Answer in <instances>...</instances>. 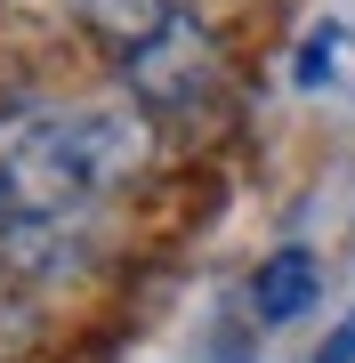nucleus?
<instances>
[{
    "mask_svg": "<svg viewBox=\"0 0 355 363\" xmlns=\"http://www.w3.org/2000/svg\"><path fill=\"white\" fill-rule=\"evenodd\" d=\"M315 291H323V274L307 250H275L259 274H250V307H259V323H299L307 307H315Z\"/></svg>",
    "mask_w": 355,
    "mask_h": 363,
    "instance_id": "4",
    "label": "nucleus"
},
{
    "mask_svg": "<svg viewBox=\"0 0 355 363\" xmlns=\"http://www.w3.org/2000/svg\"><path fill=\"white\" fill-rule=\"evenodd\" d=\"M178 16V0H81V25H89L97 40H113L121 57L130 49H145L162 25Z\"/></svg>",
    "mask_w": 355,
    "mask_h": 363,
    "instance_id": "5",
    "label": "nucleus"
},
{
    "mask_svg": "<svg viewBox=\"0 0 355 363\" xmlns=\"http://www.w3.org/2000/svg\"><path fill=\"white\" fill-rule=\"evenodd\" d=\"M307 363H355V307H347V323L331 331V339H323V347L307 355Z\"/></svg>",
    "mask_w": 355,
    "mask_h": 363,
    "instance_id": "8",
    "label": "nucleus"
},
{
    "mask_svg": "<svg viewBox=\"0 0 355 363\" xmlns=\"http://www.w3.org/2000/svg\"><path fill=\"white\" fill-rule=\"evenodd\" d=\"M9 218H16V202H9V194H0V234H9Z\"/></svg>",
    "mask_w": 355,
    "mask_h": 363,
    "instance_id": "9",
    "label": "nucleus"
},
{
    "mask_svg": "<svg viewBox=\"0 0 355 363\" xmlns=\"http://www.w3.org/2000/svg\"><path fill=\"white\" fill-rule=\"evenodd\" d=\"M0 194L16 202V218H65L81 194H97L73 145V113H40V105L0 113Z\"/></svg>",
    "mask_w": 355,
    "mask_h": 363,
    "instance_id": "1",
    "label": "nucleus"
},
{
    "mask_svg": "<svg viewBox=\"0 0 355 363\" xmlns=\"http://www.w3.org/2000/svg\"><path fill=\"white\" fill-rule=\"evenodd\" d=\"M355 65V33L347 25H315L299 40V89H339Z\"/></svg>",
    "mask_w": 355,
    "mask_h": 363,
    "instance_id": "7",
    "label": "nucleus"
},
{
    "mask_svg": "<svg viewBox=\"0 0 355 363\" xmlns=\"http://www.w3.org/2000/svg\"><path fill=\"white\" fill-rule=\"evenodd\" d=\"M73 145H81L89 186H121L145 162L154 138H145V113H137V105H81V113H73Z\"/></svg>",
    "mask_w": 355,
    "mask_h": 363,
    "instance_id": "3",
    "label": "nucleus"
},
{
    "mask_svg": "<svg viewBox=\"0 0 355 363\" xmlns=\"http://www.w3.org/2000/svg\"><path fill=\"white\" fill-rule=\"evenodd\" d=\"M121 81H130L137 113H186V105L218 81V40H210V25L178 9L170 25L145 40V49L121 57Z\"/></svg>",
    "mask_w": 355,
    "mask_h": 363,
    "instance_id": "2",
    "label": "nucleus"
},
{
    "mask_svg": "<svg viewBox=\"0 0 355 363\" xmlns=\"http://www.w3.org/2000/svg\"><path fill=\"white\" fill-rule=\"evenodd\" d=\"M65 259H73L65 218H9V234H0V267L9 274H57Z\"/></svg>",
    "mask_w": 355,
    "mask_h": 363,
    "instance_id": "6",
    "label": "nucleus"
}]
</instances>
